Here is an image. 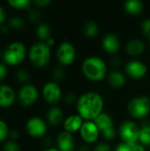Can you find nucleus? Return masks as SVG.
<instances>
[{"mask_svg": "<svg viewBox=\"0 0 150 151\" xmlns=\"http://www.w3.org/2000/svg\"><path fill=\"white\" fill-rule=\"evenodd\" d=\"M108 81L111 87L120 88L126 85V79L122 73L118 71H112L108 74Z\"/></svg>", "mask_w": 150, "mask_h": 151, "instance_id": "19", "label": "nucleus"}, {"mask_svg": "<svg viewBox=\"0 0 150 151\" xmlns=\"http://www.w3.org/2000/svg\"><path fill=\"white\" fill-rule=\"evenodd\" d=\"M80 134L86 142L94 143L98 140L100 131L94 121H85L80 130Z\"/></svg>", "mask_w": 150, "mask_h": 151, "instance_id": "12", "label": "nucleus"}, {"mask_svg": "<svg viewBox=\"0 0 150 151\" xmlns=\"http://www.w3.org/2000/svg\"><path fill=\"white\" fill-rule=\"evenodd\" d=\"M36 35L42 41H47L51 36V28L47 23H41L36 28Z\"/></svg>", "mask_w": 150, "mask_h": 151, "instance_id": "23", "label": "nucleus"}, {"mask_svg": "<svg viewBox=\"0 0 150 151\" xmlns=\"http://www.w3.org/2000/svg\"><path fill=\"white\" fill-rule=\"evenodd\" d=\"M16 77L19 81H22V82H25V81H27L29 80V74L28 73L24 70V69H19L17 71L16 73Z\"/></svg>", "mask_w": 150, "mask_h": 151, "instance_id": "30", "label": "nucleus"}, {"mask_svg": "<svg viewBox=\"0 0 150 151\" xmlns=\"http://www.w3.org/2000/svg\"><path fill=\"white\" fill-rule=\"evenodd\" d=\"M47 119L50 124L53 126L59 125L64 120V113L59 107H51L47 113Z\"/></svg>", "mask_w": 150, "mask_h": 151, "instance_id": "20", "label": "nucleus"}, {"mask_svg": "<svg viewBox=\"0 0 150 151\" xmlns=\"http://www.w3.org/2000/svg\"><path fill=\"white\" fill-rule=\"evenodd\" d=\"M103 50L108 53H116L120 48V42L118 37L112 33L105 35L102 42Z\"/></svg>", "mask_w": 150, "mask_h": 151, "instance_id": "15", "label": "nucleus"}, {"mask_svg": "<svg viewBox=\"0 0 150 151\" xmlns=\"http://www.w3.org/2000/svg\"><path fill=\"white\" fill-rule=\"evenodd\" d=\"M5 19V12L4 10V8L2 6H0V24H2L4 22Z\"/></svg>", "mask_w": 150, "mask_h": 151, "instance_id": "39", "label": "nucleus"}, {"mask_svg": "<svg viewBox=\"0 0 150 151\" xmlns=\"http://www.w3.org/2000/svg\"><path fill=\"white\" fill-rule=\"evenodd\" d=\"M6 73H7V70H6L5 65L0 63V81H3L5 78Z\"/></svg>", "mask_w": 150, "mask_h": 151, "instance_id": "36", "label": "nucleus"}, {"mask_svg": "<svg viewBox=\"0 0 150 151\" xmlns=\"http://www.w3.org/2000/svg\"><path fill=\"white\" fill-rule=\"evenodd\" d=\"M4 151H20V147L14 142H7L4 145Z\"/></svg>", "mask_w": 150, "mask_h": 151, "instance_id": "29", "label": "nucleus"}, {"mask_svg": "<svg viewBox=\"0 0 150 151\" xmlns=\"http://www.w3.org/2000/svg\"><path fill=\"white\" fill-rule=\"evenodd\" d=\"M127 111L134 119L145 118L150 111V98L147 96L132 98L127 104Z\"/></svg>", "mask_w": 150, "mask_h": 151, "instance_id": "4", "label": "nucleus"}, {"mask_svg": "<svg viewBox=\"0 0 150 151\" xmlns=\"http://www.w3.org/2000/svg\"><path fill=\"white\" fill-rule=\"evenodd\" d=\"M64 76H65V72H64V70L62 68L57 67V68H56L54 70V72H53V77H54V79L56 81L62 80L64 78Z\"/></svg>", "mask_w": 150, "mask_h": 151, "instance_id": "32", "label": "nucleus"}, {"mask_svg": "<svg viewBox=\"0 0 150 151\" xmlns=\"http://www.w3.org/2000/svg\"><path fill=\"white\" fill-rule=\"evenodd\" d=\"M111 63L113 65H118V64L120 63V59L118 58V57H114L112 59H111Z\"/></svg>", "mask_w": 150, "mask_h": 151, "instance_id": "41", "label": "nucleus"}, {"mask_svg": "<svg viewBox=\"0 0 150 151\" xmlns=\"http://www.w3.org/2000/svg\"><path fill=\"white\" fill-rule=\"evenodd\" d=\"M54 43H55V40L52 38V37H50V39H48L47 41H46V44L50 48V47H52L53 45H54Z\"/></svg>", "mask_w": 150, "mask_h": 151, "instance_id": "40", "label": "nucleus"}, {"mask_svg": "<svg viewBox=\"0 0 150 151\" xmlns=\"http://www.w3.org/2000/svg\"><path fill=\"white\" fill-rule=\"evenodd\" d=\"M141 31L147 37H150V19H146L141 22Z\"/></svg>", "mask_w": 150, "mask_h": 151, "instance_id": "28", "label": "nucleus"}, {"mask_svg": "<svg viewBox=\"0 0 150 151\" xmlns=\"http://www.w3.org/2000/svg\"><path fill=\"white\" fill-rule=\"evenodd\" d=\"M9 131H8V127L4 121L0 119V142H3L8 135Z\"/></svg>", "mask_w": 150, "mask_h": 151, "instance_id": "27", "label": "nucleus"}, {"mask_svg": "<svg viewBox=\"0 0 150 151\" xmlns=\"http://www.w3.org/2000/svg\"><path fill=\"white\" fill-rule=\"evenodd\" d=\"M28 19L33 22H37L41 19V15L36 10H30L28 12Z\"/></svg>", "mask_w": 150, "mask_h": 151, "instance_id": "31", "label": "nucleus"}, {"mask_svg": "<svg viewBox=\"0 0 150 151\" xmlns=\"http://www.w3.org/2000/svg\"><path fill=\"white\" fill-rule=\"evenodd\" d=\"M75 99H76L75 95H74V94H72V93H70V94L66 95L65 101L66 103H68V104H71V103L74 102V101H75Z\"/></svg>", "mask_w": 150, "mask_h": 151, "instance_id": "38", "label": "nucleus"}, {"mask_svg": "<svg viewBox=\"0 0 150 151\" xmlns=\"http://www.w3.org/2000/svg\"><path fill=\"white\" fill-rule=\"evenodd\" d=\"M9 25L12 28H14L16 30H19V29H21L24 27V20L19 17H12L9 20Z\"/></svg>", "mask_w": 150, "mask_h": 151, "instance_id": "26", "label": "nucleus"}, {"mask_svg": "<svg viewBox=\"0 0 150 151\" xmlns=\"http://www.w3.org/2000/svg\"><path fill=\"white\" fill-rule=\"evenodd\" d=\"M42 96L47 103L54 104L61 99L62 91L57 82L49 81L42 88Z\"/></svg>", "mask_w": 150, "mask_h": 151, "instance_id": "10", "label": "nucleus"}, {"mask_svg": "<svg viewBox=\"0 0 150 151\" xmlns=\"http://www.w3.org/2000/svg\"><path fill=\"white\" fill-rule=\"evenodd\" d=\"M140 130L141 128L135 122L132 120H126L119 127V135L123 142L128 145H133L139 142Z\"/></svg>", "mask_w": 150, "mask_h": 151, "instance_id": "6", "label": "nucleus"}, {"mask_svg": "<svg viewBox=\"0 0 150 151\" xmlns=\"http://www.w3.org/2000/svg\"><path fill=\"white\" fill-rule=\"evenodd\" d=\"M76 57L74 46L69 42H63L59 44L57 50V58L60 64L64 65H71Z\"/></svg>", "mask_w": 150, "mask_h": 151, "instance_id": "8", "label": "nucleus"}, {"mask_svg": "<svg viewBox=\"0 0 150 151\" xmlns=\"http://www.w3.org/2000/svg\"><path fill=\"white\" fill-rule=\"evenodd\" d=\"M94 151H111V148L109 144L104 143V142H101L95 146Z\"/></svg>", "mask_w": 150, "mask_h": 151, "instance_id": "33", "label": "nucleus"}, {"mask_svg": "<svg viewBox=\"0 0 150 151\" xmlns=\"http://www.w3.org/2000/svg\"><path fill=\"white\" fill-rule=\"evenodd\" d=\"M139 142L144 146H150V126H144L140 130Z\"/></svg>", "mask_w": 150, "mask_h": 151, "instance_id": "24", "label": "nucleus"}, {"mask_svg": "<svg viewBox=\"0 0 150 151\" xmlns=\"http://www.w3.org/2000/svg\"><path fill=\"white\" fill-rule=\"evenodd\" d=\"M149 43H150V37H149Z\"/></svg>", "mask_w": 150, "mask_h": 151, "instance_id": "45", "label": "nucleus"}, {"mask_svg": "<svg viewBox=\"0 0 150 151\" xmlns=\"http://www.w3.org/2000/svg\"><path fill=\"white\" fill-rule=\"evenodd\" d=\"M78 114L86 121H93L103 110V99L96 92L89 91L82 94L77 101Z\"/></svg>", "mask_w": 150, "mask_h": 151, "instance_id": "1", "label": "nucleus"}, {"mask_svg": "<svg viewBox=\"0 0 150 151\" xmlns=\"http://www.w3.org/2000/svg\"><path fill=\"white\" fill-rule=\"evenodd\" d=\"M125 70L126 74L130 78L134 80H139L145 76L148 68L143 62L139 60H132L126 65Z\"/></svg>", "mask_w": 150, "mask_h": 151, "instance_id": "13", "label": "nucleus"}, {"mask_svg": "<svg viewBox=\"0 0 150 151\" xmlns=\"http://www.w3.org/2000/svg\"><path fill=\"white\" fill-rule=\"evenodd\" d=\"M3 57L6 64L16 65L24 60L26 57V47L20 42H13L5 48Z\"/></svg>", "mask_w": 150, "mask_h": 151, "instance_id": "5", "label": "nucleus"}, {"mask_svg": "<svg viewBox=\"0 0 150 151\" xmlns=\"http://www.w3.org/2000/svg\"><path fill=\"white\" fill-rule=\"evenodd\" d=\"M14 100V90L8 85H0V107H9Z\"/></svg>", "mask_w": 150, "mask_h": 151, "instance_id": "17", "label": "nucleus"}, {"mask_svg": "<svg viewBox=\"0 0 150 151\" xmlns=\"http://www.w3.org/2000/svg\"><path fill=\"white\" fill-rule=\"evenodd\" d=\"M8 4L17 9H24V8H28L31 1L29 0H9Z\"/></svg>", "mask_w": 150, "mask_h": 151, "instance_id": "25", "label": "nucleus"}, {"mask_svg": "<svg viewBox=\"0 0 150 151\" xmlns=\"http://www.w3.org/2000/svg\"><path fill=\"white\" fill-rule=\"evenodd\" d=\"M26 129L30 136L41 137L45 134L47 131V125L42 119L33 117L27 120L26 124Z\"/></svg>", "mask_w": 150, "mask_h": 151, "instance_id": "11", "label": "nucleus"}, {"mask_svg": "<svg viewBox=\"0 0 150 151\" xmlns=\"http://www.w3.org/2000/svg\"><path fill=\"white\" fill-rule=\"evenodd\" d=\"M44 151H59V150H56V149H48Z\"/></svg>", "mask_w": 150, "mask_h": 151, "instance_id": "44", "label": "nucleus"}, {"mask_svg": "<svg viewBox=\"0 0 150 151\" xmlns=\"http://www.w3.org/2000/svg\"><path fill=\"white\" fill-rule=\"evenodd\" d=\"M72 151H73V150H72Z\"/></svg>", "mask_w": 150, "mask_h": 151, "instance_id": "46", "label": "nucleus"}, {"mask_svg": "<svg viewBox=\"0 0 150 151\" xmlns=\"http://www.w3.org/2000/svg\"><path fill=\"white\" fill-rule=\"evenodd\" d=\"M50 3V0H36V1H34V4L40 7H44V6L48 5Z\"/></svg>", "mask_w": 150, "mask_h": 151, "instance_id": "37", "label": "nucleus"}, {"mask_svg": "<svg viewBox=\"0 0 150 151\" xmlns=\"http://www.w3.org/2000/svg\"><path fill=\"white\" fill-rule=\"evenodd\" d=\"M80 151H89V147L87 146V145H83V146L80 147Z\"/></svg>", "mask_w": 150, "mask_h": 151, "instance_id": "43", "label": "nucleus"}, {"mask_svg": "<svg viewBox=\"0 0 150 151\" xmlns=\"http://www.w3.org/2000/svg\"><path fill=\"white\" fill-rule=\"evenodd\" d=\"M126 52L131 56H140L145 50V44L142 41L139 39H133L126 43Z\"/></svg>", "mask_w": 150, "mask_h": 151, "instance_id": "18", "label": "nucleus"}, {"mask_svg": "<svg viewBox=\"0 0 150 151\" xmlns=\"http://www.w3.org/2000/svg\"><path fill=\"white\" fill-rule=\"evenodd\" d=\"M131 147H132L133 151H146L145 146L142 145V144L140 143V142H136V143L131 145Z\"/></svg>", "mask_w": 150, "mask_h": 151, "instance_id": "35", "label": "nucleus"}, {"mask_svg": "<svg viewBox=\"0 0 150 151\" xmlns=\"http://www.w3.org/2000/svg\"><path fill=\"white\" fill-rule=\"evenodd\" d=\"M84 121L83 119L79 114H74L67 117L64 121V128L65 131L72 134L80 130Z\"/></svg>", "mask_w": 150, "mask_h": 151, "instance_id": "16", "label": "nucleus"}, {"mask_svg": "<svg viewBox=\"0 0 150 151\" xmlns=\"http://www.w3.org/2000/svg\"><path fill=\"white\" fill-rule=\"evenodd\" d=\"M114 151H133V150H132L131 145H128L125 142H122L116 147Z\"/></svg>", "mask_w": 150, "mask_h": 151, "instance_id": "34", "label": "nucleus"}, {"mask_svg": "<svg viewBox=\"0 0 150 151\" xmlns=\"http://www.w3.org/2000/svg\"><path fill=\"white\" fill-rule=\"evenodd\" d=\"M39 93L37 88L32 84H27L20 88L18 99L23 106H29L33 104L38 98Z\"/></svg>", "mask_w": 150, "mask_h": 151, "instance_id": "9", "label": "nucleus"}, {"mask_svg": "<svg viewBox=\"0 0 150 151\" xmlns=\"http://www.w3.org/2000/svg\"><path fill=\"white\" fill-rule=\"evenodd\" d=\"M28 55L31 62L35 66L43 67L50 62V48L46 44V42H35L31 46Z\"/></svg>", "mask_w": 150, "mask_h": 151, "instance_id": "3", "label": "nucleus"}, {"mask_svg": "<svg viewBox=\"0 0 150 151\" xmlns=\"http://www.w3.org/2000/svg\"><path fill=\"white\" fill-rule=\"evenodd\" d=\"M83 74L92 81H103L107 75V65L100 58L89 57L87 58L81 65Z\"/></svg>", "mask_w": 150, "mask_h": 151, "instance_id": "2", "label": "nucleus"}, {"mask_svg": "<svg viewBox=\"0 0 150 151\" xmlns=\"http://www.w3.org/2000/svg\"><path fill=\"white\" fill-rule=\"evenodd\" d=\"M93 121L105 139L113 140L116 137V129L114 127L113 119L108 113L102 112Z\"/></svg>", "mask_w": 150, "mask_h": 151, "instance_id": "7", "label": "nucleus"}, {"mask_svg": "<svg viewBox=\"0 0 150 151\" xmlns=\"http://www.w3.org/2000/svg\"><path fill=\"white\" fill-rule=\"evenodd\" d=\"M57 144L59 151H72L74 148V139L72 134L63 131L57 138Z\"/></svg>", "mask_w": 150, "mask_h": 151, "instance_id": "14", "label": "nucleus"}, {"mask_svg": "<svg viewBox=\"0 0 150 151\" xmlns=\"http://www.w3.org/2000/svg\"><path fill=\"white\" fill-rule=\"evenodd\" d=\"M83 32L87 37L94 38L99 33V27L95 21L90 20V21H88L87 23H85V25L83 27Z\"/></svg>", "mask_w": 150, "mask_h": 151, "instance_id": "22", "label": "nucleus"}, {"mask_svg": "<svg viewBox=\"0 0 150 151\" xmlns=\"http://www.w3.org/2000/svg\"><path fill=\"white\" fill-rule=\"evenodd\" d=\"M10 136H11V139H17L19 137V133L17 131H11Z\"/></svg>", "mask_w": 150, "mask_h": 151, "instance_id": "42", "label": "nucleus"}, {"mask_svg": "<svg viewBox=\"0 0 150 151\" xmlns=\"http://www.w3.org/2000/svg\"><path fill=\"white\" fill-rule=\"evenodd\" d=\"M124 7L128 13L132 15H138L143 9V4L139 0H127L126 1Z\"/></svg>", "mask_w": 150, "mask_h": 151, "instance_id": "21", "label": "nucleus"}]
</instances>
